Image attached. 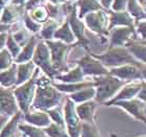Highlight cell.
I'll list each match as a JSON object with an SVG mask.
<instances>
[{
  "instance_id": "6da1fadb",
  "label": "cell",
  "mask_w": 146,
  "mask_h": 137,
  "mask_svg": "<svg viewBox=\"0 0 146 137\" xmlns=\"http://www.w3.org/2000/svg\"><path fill=\"white\" fill-rule=\"evenodd\" d=\"M52 80L47 76H36V92L31 110H47L60 106L63 98V93L52 86Z\"/></svg>"
},
{
  "instance_id": "7a4b0ae2",
  "label": "cell",
  "mask_w": 146,
  "mask_h": 137,
  "mask_svg": "<svg viewBox=\"0 0 146 137\" xmlns=\"http://www.w3.org/2000/svg\"><path fill=\"white\" fill-rule=\"evenodd\" d=\"M92 57L97 59L101 62V64L106 67L114 68L119 67L122 65L131 64L138 66L140 68H145V64L137 61L133 55L128 52V50L124 46H118V47H110L104 53L97 55V53H91Z\"/></svg>"
},
{
  "instance_id": "3957f363",
  "label": "cell",
  "mask_w": 146,
  "mask_h": 137,
  "mask_svg": "<svg viewBox=\"0 0 146 137\" xmlns=\"http://www.w3.org/2000/svg\"><path fill=\"white\" fill-rule=\"evenodd\" d=\"M93 84L95 88V102L104 104L117 94V92L128 82L119 80L115 76L107 74V76H94Z\"/></svg>"
},
{
  "instance_id": "277c9868",
  "label": "cell",
  "mask_w": 146,
  "mask_h": 137,
  "mask_svg": "<svg viewBox=\"0 0 146 137\" xmlns=\"http://www.w3.org/2000/svg\"><path fill=\"white\" fill-rule=\"evenodd\" d=\"M39 73L40 69L36 67L33 76L27 82L13 88V93L15 95L19 110L23 114L27 113L31 110V104H33L35 98V92H36V76H39Z\"/></svg>"
},
{
  "instance_id": "5b68a950",
  "label": "cell",
  "mask_w": 146,
  "mask_h": 137,
  "mask_svg": "<svg viewBox=\"0 0 146 137\" xmlns=\"http://www.w3.org/2000/svg\"><path fill=\"white\" fill-rule=\"evenodd\" d=\"M45 44L47 45L50 52V59H51V63L55 71L60 74V73H65L69 70L68 66V52L73 47L72 45L69 44H65L61 41H52V40H47L44 41Z\"/></svg>"
},
{
  "instance_id": "8992f818",
  "label": "cell",
  "mask_w": 146,
  "mask_h": 137,
  "mask_svg": "<svg viewBox=\"0 0 146 137\" xmlns=\"http://www.w3.org/2000/svg\"><path fill=\"white\" fill-rule=\"evenodd\" d=\"M76 6H77L76 3H74V4L71 3L67 13V21L69 23V26H70L73 35L75 37V39L77 40V42L73 45V47L74 46H82L84 48L89 49L90 41L86 36V27L84 22L77 17Z\"/></svg>"
},
{
  "instance_id": "52a82bcc",
  "label": "cell",
  "mask_w": 146,
  "mask_h": 137,
  "mask_svg": "<svg viewBox=\"0 0 146 137\" xmlns=\"http://www.w3.org/2000/svg\"><path fill=\"white\" fill-rule=\"evenodd\" d=\"M31 61L36 67L45 73V76H47L52 81L55 78V76L58 74L53 68V66H52L51 59H50V52H49L48 47H47V45H46L43 40L41 42H39L38 45H36Z\"/></svg>"
},
{
  "instance_id": "ba28073f",
  "label": "cell",
  "mask_w": 146,
  "mask_h": 137,
  "mask_svg": "<svg viewBox=\"0 0 146 137\" xmlns=\"http://www.w3.org/2000/svg\"><path fill=\"white\" fill-rule=\"evenodd\" d=\"M85 23L92 33L100 36V39L107 41L106 36L109 35L108 31V23H109V17L104 11L98 9L95 12L89 13L84 17Z\"/></svg>"
},
{
  "instance_id": "9c48e42d",
  "label": "cell",
  "mask_w": 146,
  "mask_h": 137,
  "mask_svg": "<svg viewBox=\"0 0 146 137\" xmlns=\"http://www.w3.org/2000/svg\"><path fill=\"white\" fill-rule=\"evenodd\" d=\"M64 111L65 128L70 137H79L82 131V124L75 112V104L70 98H66V103L63 108Z\"/></svg>"
},
{
  "instance_id": "30bf717a",
  "label": "cell",
  "mask_w": 146,
  "mask_h": 137,
  "mask_svg": "<svg viewBox=\"0 0 146 137\" xmlns=\"http://www.w3.org/2000/svg\"><path fill=\"white\" fill-rule=\"evenodd\" d=\"M145 71L146 68H140L135 65L126 64L119 67L110 68L109 74L125 82H131L145 80Z\"/></svg>"
},
{
  "instance_id": "8fae6325",
  "label": "cell",
  "mask_w": 146,
  "mask_h": 137,
  "mask_svg": "<svg viewBox=\"0 0 146 137\" xmlns=\"http://www.w3.org/2000/svg\"><path fill=\"white\" fill-rule=\"evenodd\" d=\"M114 107H118L124 110L125 112L135 118L138 122H146V105L145 102H142L138 98H134L128 101H119L112 105Z\"/></svg>"
},
{
  "instance_id": "7c38bea8",
  "label": "cell",
  "mask_w": 146,
  "mask_h": 137,
  "mask_svg": "<svg viewBox=\"0 0 146 137\" xmlns=\"http://www.w3.org/2000/svg\"><path fill=\"white\" fill-rule=\"evenodd\" d=\"M76 65H78L82 73L86 76H101L109 74V68L101 64L100 61L92 57L91 55H86L76 61Z\"/></svg>"
},
{
  "instance_id": "4fadbf2b",
  "label": "cell",
  "mask_w": 146,
  "mask_h": 137,
  "mask_svg": "<svg viewBox=\"0 0 146 137\" xmlns=\"http://www.w3.org/2000/svg\"><path fill=\"white\" fill-rule=\"evenodd\" d=\"M145 86V80L143 81H131V82L126 83L123 87H122L117 94L113 98H111L107 103H104L106 106H112L113 104L119 101H128L131 98H136L137 93L141 90V88Z\"/></svg>"
},
{
  "instance_id": "5bb4252c",
  "label": "cell",
  "mask_w": 146,
  "mask_h": 137,
  "mask_svg": "<svg viewBox=\"0 0 146 137\" xmlns=\"http://www.w3.org/2000/svg\"><path fill=\"white\" fill-rule=\"evenodd\" d=\"M13 88L0 87V114L7 117H12L20 111L13 93Z\"/></svg>"
},
{
  "instance_id": "9a60e30c",
  "label": "cell",
  "mask_w": 146,
  "mask_h": 137,
  "mask_svg": "<svg viewBox=\"0 0 146 137\" xmlns=\"http://www.w3.org/2000/svg\"><path fill=\"white\" fill-rule=\"evenodd\" d=\"M109 46L110 47H118L124 46L125 43L131 39V37H137L135 34V29L125 26H118L109 31Z\"/></svg>"
},
{
  "instance_id": "2e32d148",
  "label": "cell",
  "mask_w": 146,
  "mask_h": 137,
  "mask_svg": "<svg viewBox=\"0 0 146 137\" xmlns=\"http://www.w3.org/2000/svg\"><path fill=\"white\" fill-rule=\"evenodd\" d=\"M97 103L95 101H89L85 103L75 105V112L78 116L79 120L85 124H96L95 122V111Z\"/></svg>"
},
{
  "instance_id": "e0dca14e",
  "label": "cell",
  "mask_w": 146,
  "mask_h": 137,
  "mask_svg": "<svg viewBox=\"0 0 146 137\" xmlns=\"http://www.w3.org/2000/svg\"><path fill=\"white\" fill-rule=\"evenodd\" d=\"M22 117L24 118V120L28 125L42 129L48 127L51 122V119L47 114V112L43 111V110H34V111L29 110L27 113H24Z\"/></svg>"
},
{
  "instance_id": "ac0fdd59",
  "label": "cell",
  "mask_w": 146,
  "mask_h": 137,
  "mask_svg": "<svg viewBox=\"0 0 146 137\" xmlns=\"http://www.w3.org/2000/svg\"><path fill=\"white\" fill-rule=\"evenodd\" d=\"M124 47L127 49L128 52H129L137 61L145 64V61H146L145 40L140 39V38H138V37H131V39L125 43Z\"/></svg>"
},
{
  "instance_id": "d6986e66",
  "label": "cell",
  "mask_w": 146,
  "mask_h": 137,
  "mask_svg": "<svg viewBox=\"0 0 146 137\" xmlns=\"http://www.w3.org/2000/svg\"><path fill=\"white\" fill-rule=\"evenodd\" d=\"M108 31H111L114 27L118 26H125L135 29V20L131 18V16L125 11L122 12H110Z\"/></svg>"
},
{
  "instance_id": "ffe728a7",
  "label": "cell",
  "mask_w": 146,
  "mask_h": 137,
  "mask_svg": "<svg viewBox=\"0 0 146 137\" xmlns=\"http://www.w3.org/2000/svg\"><path fill=\"white\" fill-rule=\"evenodd\" d=\"M2 15L0 18V23L6 25H11L18 20L22 15H24L25 6L24 5H16V4H7L2 9Z\"/></svg>"
},
{
  "instance_id": "44dd1931",
  "label": "cell",
  "mask_w": 146,
  "mask_h": 137,
  "mask_svg": "<svg viewBox=\"0 0 146 137\" xmlns=\"http://www.w3.org/2000/svg\"><path fill=\"white\" fill-rule=\"evenodd\" d=\"M53 80L61 81L64 84H74V83L84 82L85 81V74L82 73V69L78 65H76L73 69L68 70L67 72L60 73L58 76H55Z\"/></svg>"
},
{
  "instance_id": "7402d4cb",
  "label": "cell",
  "mask_w": 146,
  "mask_h": 137,
  "mask_svg": "<svg viewBox=\"0 0 146 137\" xmlns=\"http://www.w3.org/2000/svg\"><path fill=\"white\" fill-rule=\"evenodd\" d=\"M52 86L54 87L56 90H58L62 93H74V92L78 91V90H82L84 88H88V87H94V84H93V81H84V82H79V83H74V84H64V83H55L54 81L51 82Z\"/></svg>"
},
{
  "instance_id": "603a6c76",
  "label": "cell",
  "mask_w": 146,
  "mask_h": 137,
  "mask_svg": "<svg viewBox=\"0 0 146 137\" xmlns=\"http://www.w3.org/2000/svg\"><path fill=\"white\" fill-rule=\"evenodd\" d=\"M36 67V66L33 63V61L17 64V81H16L15 87L27 82L33 76Z\"/></svg>"
},
{
  "instance_id": "cb8c5ba5",
  "label": "cell",
  "mask_w": 146,
  "mask_h": 137,
  "mask_svg": "<svg viewBox=\"0 0 146 137\" xmlns=\"http://www.w3.org/2000/svg\"><path fill=\"white\" fill-rule=\"evenodd\" d=\"M17 81V64L13 63L9 68L0 71V87L13 88Z\"/></svg>"
},
{
  "instance_id": "d4e9b609",
  "label": "cell",
  "mask_w": 146,
  "mask_h": 137,
  "mask_svg": "<svg viewBox=\"0 0 146 137\" xmlns=\"http://www.w3.org/2000/svg\"><path fill=\"white\" fill-rule=\"evenodd\" d=\"M36 41H38V39L36 37H31V40L21 48V51L18 55V57L15 59L16 64H21V63H26V62L31 61L36 45Z\"/></svg>"
},
{
  "instance_id": "484cf974",
  "label": "cell",
  "mask_w": 146,
  "mask_h": 137,
  "mask_svg": "<svg viewBox=\"0 0 146 137\" xmlns=\"http://www.w3.org/2000/svg\"><path fill=\"white\" fill-rule=\"evenodd\" d=\"M53 38L58 41L65 43V44H69V45H72L76 40L67 20L63 22L60 27H58V29L55 31L54 35H53Z\"/></svg>"
},
{
  "instance_id": "4316f807",
  "label": "cell",
  "mask_w": 146,
  "mask_h": 137,
  "mask_svg": "<svg viewBox=\"0 0 146 137\" xmlns=\"http://www.w3.org/2000/svg\"><path fill=\"white\" fill-rule=\"evenodd\" d=\"M23 113L21 111H18L15 115L12 116L11 118L7 120L2 130L0 131V137H12L16 134V131L18 130V125L20 124Z\"/></svg>"
},
{
  "instance_id": "83f0119b",
  "label": "cell",
  "mask_w": 146,
  "mask_h": 137,
  "mask_svg": "<svg viewBox=\"0 0 146 137\" xmlns=\"http://www.w3.org/2000/svg\"><path fill=\"white\" fill-rule=\"evenodd\" d=\"M68 98L74 104H82L85 102L92 101L95 98V88L94 87H88V88H84L82 90L71 93Z\"/></svg>"
},
{
  "instance_id": "f1b7e54d",
  "label": "cell",
  "mask_w": 146,
  "mask_h": 137,
  "mask_svg": "<svg viewBox=\"0 0 146 137\" xmlns=\"http://www.w3.org/2000/svg\"><path fill=\"white\" fill-rule=\"evenodd\" d=\"M127 13L135 20V23L142 20H145V9L139 4L137 0H127L126 3Z\"/></svg>"
},
{
  "instance_id": "f546056e",
  "label": "cell",
  "mask_w": 146,
  "mask_h": 137,
  "mask_svg": "<svg viewBox=\"0 0 146 137\" xmlns=\"http://www.w3.org/2000/svg\"><path fill=\"white\" fill-rule=\"evenodd\" d=\"M78 5L79 13L77 14V17L80 20L89 13L95 12L101 9V5L98 2V0H78Z\"/></svg>"
},
{
  "instance_id": "4dcf8cb0",
  "label": "cell",
  "mask_w": 146,
  "mask_h": 137,
  "mask_svg": "<svg viewBox=\"0 0 146 137\" xmlns=\"http://www.w3.org/2000/svg\"><path fill=\"white\" fill-rule=\"evenodd\" d=\"M58 22H56L55 20H47L45 23L42 24V28L40 33V37L43 41H47V40H52L53 38V35H54L55 31L58 29Z\"/></svg>"
},
{
  "instance_id": "1f68e13d",
  "label": "cell",
  "mask_w": 146,
  "mask_h": 137,
  "mask_svg": "<svg viewBox=\"0 0 146 137\" xmlns=\"http://www.w3.org/2000/svg\"><path fill=\"white\" fill-rule=\"evenodd\" d=\"M18 130H20L26 137H48L44 129L34 127L28 124H19Z\"/></svg>"
},
{
  "instance_id": "d6a6232c",
  "label": "cell",
  "mask_w": 146,
  "mask_h": 137,
  "mask_svg": "<svg viewBox=\"0 0 146 137\" xmlns=\"http://www.w3.org/2000/svg\"><path fill=\"white\" fill-rule=\"evenodd\" d=\"M28 14H29L33 20H35L38 23H41V24L45 23L49 18L48 12H47V9H46L45 5L36 6L33 9H31V13H28Z\"/></svg>"
},
{
  "instance_id": "836d02e7",
  "label": "cell",
  "mask_w": 146,
  "mask_h": 137,
  "mask_svg": "<svg viewBox=\"0 0 146 137\" xmlns=\"http://www.w3.org/2000/svg\"><path fill=\"white\" fill-rule=\"evenodd\" d=\"M49 115L52 122H54L56 125L64 127L65 128V120H64V111L61 106H56L54 108H51L46 111Z\"/></svg>"
},
{
  "instance_id": "e575fe53",
  "label": "cell",
  "mask_w": 146,
  "mask_h": 137,
  "mask_svg": "<svg viewBox=\"0 0 146 137\" xmlns=\"http://www.w3.org/2000/svg\"><path fill=\"white\" fill-rule=\"evenodd\" d=\"M44 131L48 137H70L66 131V128L61 127L52 122L48 127L44 128Z\"/></svg>"
},
{
  "instance_id": "d590c367",
  "label": "cell",
  "mask_w": 146,
  "mask_h": 137,
  "mask_svg": "<svg viewBox=\"0 0 146 137\" xmlns=\"http://www.w3.org/2000/svg\"><path fill=\"white\" fill-rule=\"evenodd\" d=\"M12 37H13V39L16 41V43L22 48V47L31 40L33 35H31V31H28V29H26V28H21V29H18L15 34H13Z\"/></svg>"
},
{
  "instance_id": "8d00e7d4",
  "label": "cell",
  "mask_w": 146,
  "mask_h": 137,
  "mask_svg": "<svg viewBox=\"0 0 146 137\" xmlns=\"http://www.w3.org/2000/svg\"><path fill=\"white\" fill-rule=\"evenodd\" d=\"M79 137H101L99 129L96 124H82V131Z\"/></svg>"
},
{
  "instance_id": "74e56055",
  "label": "cell",
  "mask_w": 146,
  "mask_h": 137,
  "mask_svg": "<svg viewBox=\"0 0 146 137\" xmlns=\"http://www.w3.org/2000/svg\"><path fill=\"white\" fill-rule=\"evenodd\" d=\"M23 20H24L25 28H26V29H28L31 34H36V33H39V31H41V28H42V24H41V23H38V22H36L35 20H33L27 12L24 13Z\"/></svg>"
},
{
  "instance_id": "f35d334b",
  "label": "cell",
  "mask_w": 146,
  "mask_h": 137,
  "mask_svg": "<svg viewBox=\"0 0 146 137\" xmlns=\"http://www.w3.org/2000/svg\"><path fill=\"white\" fill-rule=\"evenodd\" d=\"M13 57L6 48H3L0 51V71L9 68L13 65Z\"/></svg>"
},
{
  "instance_id": "ab89813d",
  "label": "cell",
  "mask_w": 146,
  "mask_h": 137,
  "mask_svg": "<svg viewBox=\"0 0 146 137\" xmlns=\"http://www.w3.org/2000/svg\"><path fill=\"white\" fill-rule=\"evenodd\" d=\"M6 49L9 51V53L12 55L13 59L15 60L17 57H18V55L20 53V51H21V47L16 43V41L14 39H13L12 37V34H9V36H7V40H6Z\"/></svg>"
},
{
  "instance_id": "60d3db41",
  "label": "cell",
  "mask_w": 146,
  "mask_h": 137,
  "mask_svg": "<svg viewBox=\"0 0 146 137\" xmlns=\"http://www.w3.org/2000/svg\"><path fill=\"white\" fill-rule=\"evenodd\" d=\"M126 3L127 0H113L112 2V9L115 12H122L126 9Z\"/></svg>"
},
{
  "instance_id": "b9f144b4",
  "label": "cell",
  "mask_w": 146,
  "mask_h": 137,
  "mask_svg": "<svg viewBox=\"0 0 146 137\" xmlns=\"http://www.w3.org/2000/svg\"><path fill=\"white\" fill-rule=\"evenodd\" d=\"M44 2H45V0H27V2L25 3V11L28 12L36 6L42 5V3Z\"/></svg>"
},
{
  "instance_id": "7bdbcfd3",
  "label": "cell",
  "mask_w": 146,
  "mask_h": 137,
  "mask_svg": "<svg viewBox=\"0 0 146 137\" xmlns=\"http://www.w3.org/2000/svg\"><path fill=\"white\" fill-rule=\"evenodd\" d=\"M7 36H9L7 33H1V34H0V51H1V50L4 48V46H5Z\"/></svg>"
},
{
  "instance_id": "ee69618b",
  "label": "cell",
  "mask_w": 146,
  "mask_h": 137,
  "mask_svg": "<svg viewBox=\"0 0 146 137\" xmlns=\"http://www.w3.org/2000/svg\"><path fill=\"white\" fill-rule=\"evenodd\" d=\"M145 86H143L142 88H141V90L137 93V95H136V98H138V100H140V101L142 102H145Z\"/></svg>"
},
{
  "instance_id": "f6af8a7d",
  "label": "cell",
  "mask_w": 146,
  "mask_h": 137,
  "mask_svg": "<svg viewBox=\"0 0 146 137\" xmlns=\"http://www.w3.org/2000/svg\"><path fill=\"white\" fill-rule=\"evenodd\" d=\"M9 118H11V117H7V116H4V115H2V114H0V131L2 130V128L4 127V125L7 122V120H9Z\"/></svg>"
},
{
  "instance_id": "bcb514c9",
  "label": "cell",
  "mask_w": 146,
  "mask_h": 137,
  "mask_svg": "<svg viewBox=\"0 0 146 137\" xmlns=\"http://www.w3.org/2000/svg\"><path fill=\"white\" fill-rule=\"evenodd\" d=\"M11 25H6V24H2V23H0V34L1 33H6V31H9L11 29Z\"/></svg>"
},
{
  "instance_id": "7dc6e473",
  "label": "cell",
  "mask_w": 146,
  "mask_h": 137,
  "mask_svg": "<svg viewBox=\"0 0 146 137\" xmlns=\"http://www.w3.org/2000/svg\"><path fill=\"white\" fill-rule=\"evenodd\" d=\"M113 0H100V4L104 7H107V9H109L110 6H111V4H112Z\"/></svg>"
},
{
  "instance_id": "c3c4849f",
  "label": "cell",
  "mask_w": 146,
  "mask_h": 137,
  "mask_svg": "<svg viewBox=\"0 0 146 137\" xmlns=\"http://www.w3.org/2000/svg\"><path fill=\"white\" fill-rule=\"evenodd\" d=\"M27 2V0H13V4H16V5H24L25 3Z\"/></svg>"
},
{
  "instance_id": "681fc988",
  "label": "cell",
  "mask_w": 146,
  "mask_h": 137,
  "mask_svg": "<svg viewBox=\"0 0 146 137\" xmlns=\"http://www.w3.org/2000/svg\"><path fill=\"white\" fill-rule=\"evenodd\" d=\"M7 0H0V14L2 12V9H4V5H5V2Z\"/></svg>"
},
{
  "instance_id": "f907efd6",
  "label": "cell",
  "mask_w": 146,
  "mask_h": 137,
  "mask_svg": "<svg viewBox=\"0 0 146 137\" xmlns=\"http://www.w3.org/2000/svg\"><path fill=\"white\" fill-rule=\"evenodd\" d=\"M64 1H66V0H50V2L52 4H63Z\"/></svg>"
},
{
  "instance_id": "816d5d0a",
  "label": "cell",
  "mask_w": 146,
  "mask_h": 137,
  "mask_svg": "<svg viewBox=\"0 0 146 137\" xmlns=\"http://www.w3.org/2000/svg\"><path fill=\"white\" fill-rule=\"evenodd\" d=\"M111 136H112V137H118L116 134H114V133H113V134H111Z\"/></svg>"
},
{
  "instance_id": "f5cc1de1",
  "label": "cell",
  "mask_w": 146,
  "mask_h": 137,
  "mask_svg": "<svg viewBox=\"0 0 146 137\" xmlns=\"http://www.w3.org/2000/svg\"><path fill=\"white\" fill-rule=\"evenodd\" d=\"M21 137H26V136H25V135H24V134H23V135H22V136H21Z\"/></svg>"
},
{
  "instance_id": "db71d44e",
  "label": "cell",
  "mask_w": 146,
  "mask_h": 137,
  "mask_svg": "<svg viewBox=\"0 0 146 137\" xmlns=\"http://www.w3.org/2000/svg\"><path fill=\"white\" fill-rule=\"evenodd\" d=\"M141 137H145V135H144V136H141Z\"/></svg>"
},
{
  "instance_id": "11a10c76",
  "label": "cell",
  "mask_w": 146,
  "mask_h": 137,
  "mask_svg": "<svg viewBox=\"0 0 146 137\" xmlns=\"http://www.w3.org/2000/svg\"><path fill=\"white\" fill-rule=\"evenodd\" d=\"M12 137H15V135H14V136H12Z\"/></svg>"
}]
</instances>
